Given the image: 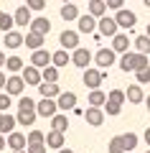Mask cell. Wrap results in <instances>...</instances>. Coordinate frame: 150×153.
<instances>
[{
    "mask_svg": "<svg viewBox=\"0 0 150 153\" xmlns=\"http://www.w3.org/2000/svg\"><path fill=\"white\" fill-rule=\"evenodd\" d=\"M36 105L38 102H33L31 97H21V102H18V115H16L21 125H33V123H36V117H38Z\"/></svg>",
    "mask_w": 150,
    "mask_h": 153,
    "instance_id": "6da1fadb",
    "label": "cell"
},
{
    "mask_svg": "<svg viewBox=\"0 0 150 153\" xmlns=\"http://www.w3.org/2000/svg\"><path fill=\"white\" fill-rule=\"evenodd\" d=\"M148 54H122V59H120V69L127 74V71H140V69H148Z\"/></svg>",
    "mask_w": 150,
    "mask_h": 153,
    "instance_id": "7a4b0ae2",
    "label": "cell"
},
{
    "mask_svg": "<svg viewBox=\"0 0 150 153\" xmlns=\"http://www.w3.org/2000/svg\"><path fill=\"white\" fill-rule=\"evenodd\" d=\"M81 82H84V87H89L92 92H94V89H99V84L104 82V71L102 69H84V79H81Z\"/></svg>",
    "mask_w": 150,
    "mask_h": 153,
    "instance_id": "3957f363",
    "label": "cell"
},
{
    "mask_svg": "<svg viewBox=\"0 0 150 153\" xmlns=\"http://www.w3.org/2000/svg\"><path fill=\"white\" fill-rule=\"evenodd\" d=\"M115 54H117V51L112 49V46H109V49H99L94 54V64H97V69H109V66L115 64Z\"/></svg>",
    "mask_w": 150,
    "mask_h": 153,
    "instance_id": "277c9868",
    "label": "cell"
},
{
    "mask_svg": "<svg viewBox=\"0 0 150 153\" xmlns=\"http://www.w3.org/2000/svg\"><path fill=\"white\" fill-rule=\"evenodd\" d=\"M31 64L36 66V69H46V66H51L54 64V54L51 51H46V49H38V51H33V56H31Z\"/></svg>",
    "mask_w": 150,
    "mask_h": 153,
    "instance_id": "5b68a950",
    "label": "cell"
},
{
    "mask_svg": "<svg viewBox=\"0 0 150 153\" xmlns=\"http://www.w3.org/2000/svg\"><path fill=\"white\" fill-rule=\"evenodd\" d=\"M92 59H94V56H92V51H89V49H81V46L74 51V54H71V64L79 66V69H89Z\"/></svg>",
    "mask_w": 150,
    "mask_h": 153,
    "instance_id": "8992f818",
    "label": "cell"
},
{
    "mask_svg": "<svg viewBox=\"0 0 150 153\" xmlns=\"http://www.w3.org/2000/svg\"><path fill=\"white\" fill-rule=\"evenodd\" d=\"M36 112L41 115V117H54V115H59V102L56 100H43L36 105Z\"/></svg>",
    "mask_w": 150,
    "mask_h": 153,
    "instance_id": "52a82bcc",
    "label": "cell"
},
{
    "mask_svg": "<svg viewBox=\"0 0 150 153\" xmlns=\"http://www.w3.org/2000/svg\"><path fill=\"white\" fill-rule=\"evenodd\" d=\"M59 44H61V49H66V51H76L79 49V33L76 31H64L59 36Z\"/></svg>",
    "mask_w": 150,
    "mask_h": 153,
    "instance_id": "ba28073f",
    "label": "cell"
},
{
    "mask_svg": "<svg viewBox=\"0 0 150 153\" xmlns=\"http://www.w3.org/2000/svg\"><path fill=\"white\" fill-rule=\"evenodd\" d=\"M115 21H117V26H120V28H135V23H137V16H135L132 10H127V8H122V10H117Z\"/></svg>",
    "mask_w": 150,
    "mask_h": 153,
    "instance_id": "9c48e42d",
    "label": "cell"
},
{
    "mask_svg": "<svg viewBox=\"0 0 150 153\" xmlns=\"http://www.w3.org/2000/svg\"><path fill=\"white\" fill-rule=\"evenodd\" d=\"M23 82L26 84H33V87H41L43 84V74H41V69H36V66H26L23 69Z\"/></svg>",
    "mask_w": 150,
    "mask_h": 153,
    "instance_id": "30bf717a",
    "label": "cell"
},
{
    "mask_svg": "<svg viewBox=\"0 0 150 153\" xmlns=\"http://www.w3.org/2000/svg\"><path fill=\"white\" fill-rule=\"evenodd\" d=\"M84 120L89 123L92 128H99L104 123V110L102 107H86V112H84Z\"/></svg>",
    "mask_w": 150,
    "mask_h": 153,
    "instance_id": "8fae6325",
    "label": "cell"
},
{
    "mask_svg": "<svg viewBox=\"0 0 150 153\" xmlns=\"http://www.w3.org/2000/svg\"><path fill=\"white\" fill-rule=\"evenodd\" d=\"M97 28H99V36H117V21H115V18H107V16H104V18H99V26H97Z\"/></svg>",
    "mask_w": 150,
    "mask_h": 153,
    "instance_id": "7c38bea8",
    "label": "cell"
},
{
    "mask_svg": "<svg viewBox=\"0 0 150 153\" xmlns=\"http://www.w3.org/2000/svg\"><path fill=\"white\" fill-rule=\"evenodd\" d=\"M23 87H26V82H23V76H18V74H13V76H8V84H5V92L10 94V97H18V94L23 92Z\"/></svg>",
    "mask_w": 150,
    "mask_h": 153,
    "instance_id": "4fadbf2b",
    "label": "cell"
},
{
    "mask_svg": "<svg viewBox=\"0 0 150 153\" xmlns=\"http://www.w3.org/2000/svg\"><path fill=\"white\" fill-rule=\"evenodd\" d=\"M56 102H59V110H64V112L66 110H76V94L74 92H61Z\"/></svg>",
    "mask_w": 150,
    "mask_h": 153,
    "instance_id": "5bb4252c",
    "label": "cell"
},
{
    "mask_svg": "<svg viewBox=\"0 0 150 153\" xmlns=\"http://www.w3.org/2000/svg\"><path fill=\"white\" fill-rule=\"evenodd\" d=\"M38 92H41V97H43V100H59V94H61V89H59V84H51V82H43L41 87H38Z\"/></svg>",
    "mask_w": 150,
    "mask_h": 153,
    "instance_id": "9a60e30c",
    "label": "cell"
},
{
    "mask_svg": "<svg viewBox=\"0 0 150 153\" xmlns=\"http://www.w3.org/2000/svg\"><path fill=\"white\" fill-rule=\"evenodd\" d=\"M8 146L13 148V153L16 151H26L28 148V138L21 135V133H10V135H8Z\"/></svg>",
    "mask_w": 150,
    "mask_h": 153,
    "instance_id": "2e32d148",
    "label": "cell"
},
{
    "mask_svg": "<svg viewBox=\"0 0 150 153\" xmlns=\"http://www.w3.org/2000/svg\"><path fill=\"white\" fill-rule=\"evenodd\" d=\"M125 94H127V102H132V105L145 102V92H143V87H140V84H130Z\"/></svg>",
    "mask_w": 150,
    "mask_h": 153,
    "instance_id": "e0dca14e",
    "label": "cell"
},
{
    "mask_svg": "<svg viewBox=\"0 0 150 153\" xmlns=\"http://www.w3.org/2000/svg\"><path fill=\"white\" fill-rule=\"evenodd\" d=\"M99 26L94 16H79V33H94V28Z\"/></svg>",
    "mask_w": 150,
    "mask_h": 153,
    "instance_id": "ac0fdd59",
    "label": "cell"
},
{
    "mask_svg": "<svg viewBox=\"0 0 150 153\" xmlns=\"http://www.w3.org/2000/svg\"><path fill=\"white\" fill-rule=\"evenodd\" d=\"M13 18H16V26H28V23H33L31 8H28V5H21L16 13H13Z\"/></svg>",
    "mask_w": 150,
    "mask_h": 153,
    "instance_id": "d6986e66",
    "label": "cell"
},
{
    "mask_svg": "<svg viewBox=\"0 0 150 153\" xmlns=\"http://www.w3.org/2000/svg\"><path fill=\"white\" fill-rule=\"evenodd\" d=\"M112 49L117 51V54H127V49H130V38H127V33H117V36L112 38Z\"/></svg>",
    "mask_w": 150,
    "mask_h": 153,
    "instance_id": "ffe728a7",
    "label": "cell"
},
{
    "mask_svg": "<svg viewBox=\"0 0 150 153\" xmlns=\"http://www.w3.org/2000/svg\"><path fill=\"white\" fill-rule=\"evenodd\" d=\"M64 140H66L64 133H56V130H51V133L46 135V146L54 148V151H61V148H64Z\"/></svg>",
    "mask_w": 150,
    "mask_h": 153,
    "instance_id": "44dd1931",
    "label": "cell"
},
{
    "mask_svg": "<svg viewBox=\"0 0 150 153\" xmlns=\"http://www.w3.org/2000/svg\"><path fill=\"white\" fill-rule=\"evenodd\" d=\"M51 130H56V133H66L69 130V117H66V115H54V117H51Z\"/></svg>",
    "mask_w": 150,
    "mask_h": 153,
    "instance_id": "7402d4cb",
    "label": "cell"
},
{
    "mask_svg": "<svg viewBox=\"0 0 150 153\" xmlns=\"http://www.w3.org/2000/svg\"><path fill=\"white\" fill-rule=\"evenodd\" d=\"M104 13H107V3L104 0H89V16L104 18Z\"/></svg>",
    "mask_w": 150,
    "mask_h": 153,
    "instance_id": "603a6c76",
    "label": "cell"
},
{
    "mask_svg": "<svg viewBox=\"0 0 150 153\" xmlns=\"http://www.w3.org/2000/svg\"><path fill=\"white\" fill-rule=\"evenodd\" d=\"M89 107H104L107 105V94L102 92V89H94V92H89Z\"/></svg>",
    "mask_w": 150,
    "mask_h": 153,
    "instance_id": "cb8c5ba5",
    "label": "cell"
},
{
    "mask_svg": "<svg viewBox=\"0 0 150 153\" xmlns=\"http://www.w3.org/2000/svg\"><path fill=\"white\" fill-rule=\"evenodd\" d=\"M61 18L64 21H79V8L74 5V3H66V5H61Z\"/></svg>",
    "mask_w": 150,
    "mask_h": 153,
    "instance_id": "d4e9b609",
    "label": "cell"
},
{
    "mask_svg": "<svg viewBox=\"0 0 150 153\" xmlns=\"http://www.w3.org/2000/svg\"><path fill=\"white\" fill-rule=\"evenodd\" d=\"M43 41H46V36H41V33H33V31L26 36V46H28V49H33V51L43 49Z\"/></svg>",
    "mask_w": 150,
    "mask_h": 153,
    "instance_id": "484cf974",
    "label": "cell"
},
{
    "mask_svg": "<svg viewBox=\"0 0 150 153\" xmlns=\"http://www.w3.org/2000/svg\"><path fill=\"white\" fill-rule=\"evenodd\" d=\"M31 31H33V33H41V36H46V33L51 31V23H48V18H33Z\"/></svg>",
    "mask_w": 150,
    "mask_h": 153,
    "instance_id": "4316f807",
    "label": "cell"
},
{
    "mask_svg": "<svg viewBox=\"0 0 150 153\" xmlns=\"http://www.w3.org/2000/svg\"><path fill=\"white\" fill-rule=\"evenodd\" d=\"M21 44H26V36H21L18 31L5 33V46H8V49H18Z\"/></svg>",
    "mask_w": 150,
    "mask_h": 153,
    "instance_id": "83f0119b",
    "label": "cell"
},
{
    "mask_svg": "<svg viewBox=\"0 0 150 153\" xmlns=\"http://www.w3.org/2000/svg\"><path fill=\"white\" fill-rule=\"evenodd\" d=\"M132 44H135V49H137V54H150V36L148 33L132 38Z\"/></svg>",
    "mask_w": 150,
    "mask_h": 153,
    "instance_id": "f1b7e54d",
    "label": "cell"
},
{
    "mask_svg": "<svg viewBox=\"0 0 150 153\" xmlns=\"http://www.w3.org/2000/svg\"><path fill=\"white\" fill-rule=\"evenodd\" d=\"M16 125H18V117H10V115H3V125H0V133H3V135H10V133H16Z\"/></svg>",
    "mask_w": 150,
    "mask_h": 153,
    "instance_id": "f546056e",
    "label": "cell"
},
{
    "mask_svg": "<svg viewBox=\"0 0 150 153\" xmlns=\"http://www.w3.org/2000/svg\"><path fill=\"white\" fill-rule=\"evenodd\" d=\"M107 153H127V146H125L122 135H115L112 140H109V146H107Z\"/></svg>",
    "mask_w": 150,
    "mask_h": 153,
    "instance_id": "4dcf8cb0",
    "label": "cell"
},
{
    "mask_svg": "<svg viewBox=\"0 0 150 153\" xmlns=\"http://www.w3.org/2000/svg\"><path fill=\"white\" fill-rule=\"evenodd\" d=\"M69 61H71V54H69L66 49H59V51L54 54V66H56V69H61V66H66Z\"/></svg>",
    "mask_w": 150,
    "mask_h": 153,
    "instance_id": "1f68e13d",
    "label": "cell"
},
{
    "mask_svg": "<svg viewBox=\"0 0 150 153\" xmlns=\"http://www.w3.org/2000/svg\"><path fill=\"white\" fill-rule=\"evenodd\" d=\"M5 69H8V71H13V74H18V71H23V69H26V64H23V59H21V56H8Z\"/></svg>",
    "mask_w": 150,
    "mask_h": 153,
    "instance_id": "d6a6232c",
    "label": "cell"
},
{
    "mask_svg": "<svg viewBox=\"0 0 150 153\" xmlns=\"http://www.w3.org/2000/svg\"><path fill=\"white\" fill-rule=\"evenodd\" d=\"M33 146H46V135H43L41 130H31L28 133V148Z\"/></svg>",
    "mask_w": 150,
    "mask_h": 153,
    "instance_id": "836d02e7",
    "label": "cell"
},
{
    "mask_svg": "<svg viewBox=\"0 0 150 153\" xmlns=\"http://www.w3.org/2000/svg\"><path fill=\"white\" fill-rule=\"evenodd\" d=\"M41 74H43V82H51V84H56V82H59V69H56L54 64H51V66H46V69H43Z\"/></svg>",
    "mask_w": 150,
    "mask_h": 153,
    "instance_id": "e575fe53",
    "label": "cell"
},
{
    "mask_svg": "<svg viewBox=\"0 0 150 153\" xmlns=\"http://www.w3.org/2000/svg\"><path fill=\"white\" fill-rule=\"evenodd\" d=\"M13 23H16V18H13V16L0 13V31H3V33H10L13 31Z\"/></svg>",
    "mask_w": 150,
    "mask_h": 153,
    "instance_id": "d590c367",
    "label": "cell"
},
{
    "mask_svg": "<svg viewBox=\"0 0 150 153\" xmlns=\"http://www.w3.org/2000/svg\"><path fill=\"white\" fill-rule=\"evenodd\" d=\"M107 100H109V102H115V105H122L125 100H127V94H125L122 89H112V92L107 94Z\"/></svg>",
    "mask_w": 150,
    "mask_h": 153,
    "instance_id": "8d00e7d4",
    "label": "cell"
},
{
    "mask_svg": "<svg viewBox=\"0 0 150 153\" xmlns=\"http://www.w3.org/2000/svg\"><path fill=\"white\" fill-rule=\"evenodd\" d=\"M122 140H125V146H127V153L135 151V146H137V135H135V133H125Z\"/></svg>",
    "mask_w": 150,
    "mask_h": 153,
    "instance_id": "74e56055",
    "label": "cell"
},
{
    "mask_svg": "<svg viewBox=\"0 0 150 153\" xmlns=\"http://www.w3.org/2000/svg\"><path fill=\"white\" fill-rule=\"evenodd\" d=\"M120 110H122V105H115V102H109V100H107V105H104V112H107L109 117H117Z\"/></svg>",
    "mask_w": 150,
    "mask_h": 153,
    "instance_id": "f35d334b",
    "label": "cell"
},
{
    "mask_svg": "<svg viewBox=\"0 0 150 153\" xmlns=\"http://www.w3.org/2000/svg\"><path fill=\"white\" fill-rule=\"evenodd\" d=\"M135 76H137V84H148V82H150V66H148V69L135 71Z\"/></svg>",
    "mask_w": 150,
    "mask_h": 153,
    "instance_id": "ab89813d",
    "label": "cell"
},
{
    "mask_svg": "<svg viewBox=\"0 0 150 153\" xmlns=\"http://www.w3.org/2000/svg\"><path fill=\"white\" fill-rule=\"evenodd\" d=\"M10 94H8V92H3V94H0V112H8V107H10Z\"/></svg>",
    "mask_w": 150,
    "mask_h": 153,
    "instance_id": "60d3db41",
    "label": "cell"
},
{
    "mask_svg": "<svg viewBox=\"0 0 150 153\" xmlns=\"http://www.w3.org/2000/svg\"><path fill=\"white\" fill-rule=\"evenodd\" d=\"M26 5L31 8V10H43V8H46V0H26Z\"/></svg>",
    "mask_w": 150,
    "mask_h": 153,
    "instance_id": "b9f144b4",
    "label": "cell"
},
{
    "mask_svg": "<svg viewBox=\"0 0 150 153\" xmlns=\"http://www.w3.org/2000/svg\"><path fill=\"white\" fill-rule=\"evenodd\" d=\"M107 8H115V10H122L125 0H107Z\"/></svg>",
    "mask_w": 150,
    "mask_h": 153,
    "instance_id": "7bdbcfd3",
    "label": "cell"
},
{
    "mask_svg": "<svg viewBox=\"0 0 150 153\" xmlns=\"http://www.w3.org/2000/svg\"><path fill=\"white\" fill-rule=\"evenodd\" d=\"M28 153H46V146H33L28 148Z\"/></svg>",
    "mask_w": 150,
    "mask_h": 153,
    "instance_id": "ee69618b",
    "label": "cell"
},
{
    "mask_svg": "<svg viewBox=\"0 0 150 153\" xmlns=\"http://www.w3.org/2000/svg\"><path fill=\"white\" fill-rule=\"evenodd\" d=\"M5 84H8V76H5V71H0V89H5Z\"/></svg>",
    "mask_w": 150,
    "mask_h": 153,
    "instance_id": "f6af8a7d",
    "label": "cell"
},
{
    "mask_svg": "<svg viewBox=\"0 0 150 153\" xmlns=\"http://www.w3.org/2000/svg\"><path fill=\"white\" fill-rule=\"evenodd\" d=\"M143 138H145V143L150 146V128H145V133H143Z\"/></svg>",
    "mask_w": 150,
    "mask_h": 153,
    "instance_id": "bcb514c9",
    "label": "cell"
},
{
    "mask_svg": "<svg viewBox=\"0 0 150 153\" xmlns=\"http://www.w3.org/2000/svg\"><path fill=\"white\" fill-rule=\"evenodd\" d=\"M8 146V140H5V135H3V133H0V151H3V148Z\"/></svg>",
    "mask_w": 150,
    "mask_h": 153,
    "instance_id": "7dc6e473",
    "label": "cell"
},
{
    "mask_svg": "<svg viewBox=\"0 0 150 153\" xmlns=\"http://www.w3.org/2000/svg\"><path fill=\"white\" fill-rule=\"evenodd\" d=\"M5 64H8V59H5V54L0 51V66H5Z\"/></svg>",
    "mask_w": 150,
    "mask_h": 153,
    "instance_id": "c3c4849f",
    "label": "cell"
},
{
    "mask_svg": "<svg viewBox=\"0 0 150 153\" xmlns=\"http://www.w3.org/2000/svg\"><path fill=\"white\" fill-rule=\"evenodd\" d=\"M56 153H74V151H69V148H61V151H56Z\"/></svg>",
    "mask_w": 150,
    "mask_h": 153,
    "instance_id": "681fc988",
    "label": "cell"
},
{
    "mask_svg": "<svg viewBox=\"0 0 150 153\" xmlns=\"http://www.w3.org/2000/svg\"><path fill=\"white\" fill-rule=\"evenodd\" d=\"M145 102H148V112H150V94H148V97H145Z\"/></svg>",
    "mask_w": 150,
    "mask_h": 153,
    "instance_id": "f907efd6",
    "label": "cell"
},
{
    "mask_svg": "<svg viewBox=\"0 0 150 153\" xmlns=\"http://www.w3.org/2000/svg\"><path fill=\"white\" fill-rule=\"evenodd\" d=\"M143 3H145V8H150V0H143Z\"/></svg>",
    "mask_w": 150,
    "mask_h": 153,
    "instance_id": "816d5d0a",
    "label": "cell"
},
{
    "mask_svg": "<svg viewBox=\"0 0 150 153\" xmlns=\"http://www.w3.org/2000/svg\"><path fill=\"white\" fill-rule=\"evenodd\" d=\"M3 115H5V112H0V125H3Z\"/></svg>",
    "mask_w": 150,
    "mask_h": 153,
    "instance_id": "f5cc1de1",
    "label": "cell"
},
{
    "mask_svg": "<svg viewBox=\"0 0 150 153\" xmlns=\"http://www.w3.org/2000/svg\"><path fill=\"white\" fill-rule=\"evenodd\" d=\"M145 33H148V36H150V23H148V31H145Z\"/></svg>",
    "mask_w": 150,
    "mask_h": 153,
    "instance_id": "db71d44e",
    "label": "cell"
},
{
    "mask_svg": "<svg viewBox=\"0 0 150 153\" xmlns=\"http://www.w3.org/2000/svg\"><path fill=\"white\" fill-rule=\"evenodd\" d=\"M16 153H28V151H16Z\"/></svg>",
    "mask_w": 150,
    "mask_h": 153,
    "instance_id": "11a10c76",
    "label": "cell"
},
{
    "mask_svg": "<svg viewBox=\"0 0 150 153\" xmlns=\"http://www.w3.org/2000/svg\"><path fill=\"white\" fill-rule=\"evenodd\" d=\"M66 3H69V0H64V5H66Z\"/></svg>",
    "mask_w": 150,
    "mask_h": 153,
    "instance_id": "9f6ffc18",
    "label": "cell"
},
{
    "mask_svg": "<svg viewBox=\"0 0 150 153\" xmlns=\"http://www.w3.org/2000/svg\"><path fill=\"white\" fill-rule=\"evenodd\" d=\"M145 153H150V151H145Z\"/></svg>",
    "mask_w": 150,
    "mask_h": 153,
    "instance_id": "6f0895ef",
    "label": "cell"
},
{
    "mask_svg": "<svg viewBox=\"0 0 150 153\" xmlns=\"http://www.w3.org/2000/svg\"><path fill=\"white\" fill-rule=\"evenodd\" d=\"M104 3H107V0H104Z\"/></svg>",
    "mask_w": 150,
    "mask_h": 153,
    "instance_id": "680465c9",
    "label": "cell"
},
{
    "mask_svg": "<svg viewBox=\"0 0 150 153\" xmlns=\"http://www.w3.org/2000/svg\"><path fill=\"white\" fill-rule=\"evenodd\" d=\"M130 153H132V151H130Z\"/></svg>",
    "mask_w": 150,
    "mask_h": 153,
    "instance_id": "91938a15",
    "label": "cell"
}]
</instances>
